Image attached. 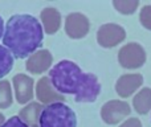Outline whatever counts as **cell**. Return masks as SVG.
I'll return each mask as SVG.
<instances>
[{
  "mask_svg": "<svg viewBox=\"0 0 151 127\" xmlns=\"http://www.w3.org/2000/svg\"><path fill=\"white\" fill-rule=\"evenodd\" d=\"M147 60L146 50L138 42H129L118 52V62L125 69H139Z\"/></svg>",
  "mask_w": 151,
  "mask_h": 127,
  "instance_id": "277c9868",
  "label": "cell"
},
{
  "mask_svg": "<svg viewBox=\"0 0 151 127\" xmlns=\"http://www.w3.org/2000/svg\"><path fill=\"white\" fill-rule=\"evenodd\" d=\"M143 85V77L139 73H130L123 74L115 82V91L121 98L131 97L141 86Z\"/></svg>",
  "mask_w": 151,
  "mask_h": 127,
  "instance_id": "ba28073f",
  "label": "cell"
},
{
  "mask_svg": "<svg viewBox=\"0 0 151 127\" xmlns=\"http://www.w3.org/2000/svg\"><path fill=\"white\" fill-rule=\"evenodd\" d=\"M13 62H15V58H13L12 53L5 47L0 45V78L7 75L12 70Z\"/></svg>",
  "mask_w": 151,
  "mask_h": 127,
  "instance_id": "9a60e30c",
  "label": "cell"
},
{
  "mask_svg": "<svg viewBox=\"0 0 151 127\" xmlns=\"http://www.w3.org/2000/svg\"><path fill=\"white\" fill-rule=\"evenodd\" d=\"M53 62V56L48 49H41L35 52L28 58L25 64V67L31 74H41L47 72Z\"/></svg>",
  "mask_w": 151,
  "mask_h": 127,
  "instance_id": "8fae6325",
  "label": "cell"
},
{
  "mask_svg": "<svg viewBox=\"0 0 151 127\" xmlns=\"http://www.w3.org/2000/svg\"><path fill=\"white\" fill-rule=\"evenodd\" d=\"M139 23L147 31H151V5H143L139 12Z\"/></svg>",
  "mask_w": 151,
  "mask_h": 127,
  "instance_id": "ac0fdd59",
  "label": "cell"
},
{
  "mask_svg": "<svg viewBox=\"0 0 151 127\" xmlns=\"http://www.w3.org/2000/svg\"><path fill=\"white\" fill-rule=\"evenodd\" d=\"M90 21L83 13L73 12L69 13L65 19V32L70 39L80 40L89 33Z\"/></svg>",
  "mask_w": 151,
  "mask_h": 127,
  "instance_id": "52a82bcc",
  "label": "cell"
},
{
  "mask_svg": "<svg viewBox=\"0 0 151 127\" xmlns=\"http://www.w3.org/2000/svg\"><path fill=\"white\" fill-rule=\"evenodd\" d=\"M40 127H77L76 113L63 102L50 103L42 109L39 118Z\"/></svg>",
  "mask_w": 151,
  "mask_h": 127,
  "instance_id": "3957f363",
  "label": "cell"
},
{
  "mask_svg": "<svg viewBox=\"0 0 151 127\" xmlns=\"http://www.w3.org/2000/svg\"><path fill=\"white\" fill-rule=\"evenodd\" d=\"M49 78L60 94H73L76 102L91 103L101 93V83L96 74L83 73L76 62L63 60L50 69Z\"/></svg>",
  "mask_w": 151,
  "mask_h": 127,
  "instance_id": "6da1fadb",
  "label": "cell"
},
{
  "mask_svg": "<svg viewBox=\"0 0 151 127\" xmlns=\"http://www.w3.org/2000/svg\"><path fill=\"white\" fill-rule=\"evenodd\" d=\"M42 111V107L39 102H31L28 106H25L24 109L20 110V119L23 122H25L27 125H32V123H37V119L40 118V114Z\"/></svg>",
  "mask_w": 151,
  "mask_h": 127,
  "instance_id": "5bb4252c",
  "label": "cell"
},
{
  "mask_svg": "<svg viewBox=\"0 0 151 127\" xmlns=\"http://www.w3.org/2000/svg\"><path fill=\"white\" fill-rule=\"evenodd\" d=\"M42 29L48 34H55L61 27V15L56 8H44L40 13Z\"/></svg>",
  "mask_w": 151,
  "mask_h": 127,
  "instance_id": "7c38bea8",
  "label": "cell"
},
{
  "mask_svg": "<svg viewBox=\"0 0 151 127\" xmlns=\"http://www.w3.org/2000/svg\"><path fill=\"white\" fill-rule=\"evenodd\" d=\"M36 97L41 103L50 105L57 103V102H64L65 97L60 94L52 85V81L49 77H41L37 81L36 85Z\"/></svg>",
  "mask_w": 151,
  "mask_h": 127,
  "instance_id": "30bf717a",
  "label": "cell"
},
{
  "mask_svg": "<svg viewBox=\"0 0 151 127\" xmlns=\"http://www.w3.org/2000/svg\"><path fill=\"white\" fill-rule=\"evenodd\" d=\"M12 85L15 88L16 99L20 105H25L33 98L35 81L27 74H16L12 78Z\"/></svg>",
  "mask_w": 151,
  "mask_h": 127,
  "instance_id": "9c48e42d",
  "label": "cell"
},
{
  "mask_svg": "<svg viewBox=\"0 0 151 127\" xmlns=\"http://www.w3.org/2000/svg\"><path fill=\"white\" fill-rule=\"evenodd\" d=\"M133 107L139 115H146L151 111V89L143 88L134 95Z\"/></svg>",
  "mask_w": 151,
  "mask_h": 127,
  "instance_id": "4fadbf2b",
  "label": "cell"
},
{
  "mask_svg": "<svg viewBox=\"0 0 151 127\" xmlns=\"http://www.w3.org/2000/svg\"><path fill=\"white\" fill-rule=\"evenodd\" d=\"M119 127H143V126H142L141 121L138 118H129Z\"/></svg>",
  "mask_w": 151,
  "mask_h": 127,
  "instance_id": "ffe728a7",
  "label": "cell"
},
{
  "mask_svg": "<svg viewBox=\"0 0 151 127\" xmlns=\"http://www.w3.org/2000/svg\"><path fill=\"white\" fill-rule=\"evenodd\" d=\"M130 113V105L121 99H111L101 107V118L106 125H118L122 119L129 117Z\"/></svg>",
  "mask_w": 151,
  "mask_h": 127,
  "instance_id": "5b68a950",
  "label": "cell"
},
{
  "mask_svg": "<svg viewBox=\"0 0 151 127\" xmlns=\"http://www.w3.org/2000/svg\"><path fill=\"white\" fill-rule=\"evenodd\" d=\"M1 127H29V126L27 125L25 122H23V121L20 119V117L17 115V117L9 118V119H8Z\"/></svg>",
  "mask_w": 151,
  "mask_h": 127,
  "instance_id": "d6986e66",
  "label": "cell"
},
{
  "mask_svg": "<svg viewBox=\"0 0 151 127\" xmlns=\"http://www.w3.org/2000/svg\"><path fill=\"white\" fill-rule=\"evenodd\" d=\"M4 20L1 19V16H0V39H1L3 36H4Z\"/></svg>",
  "mask_w": 151,
  "mask_h": 127,
  "instance_id": "44dd1931",
  "label": "cell"
},
{
  "mask_svg": "<svg viewBox=\"0 0 151 127\" xmlns=\"http://www.w3.org/2000/svg\"><path fill=\"white\" fill-rule=\"evenodd\" d=\"M13 97L9 81H0V109H8L12 106Z\"/></svg>",
  "mask_w": 151,
  "mask_h": 127,
  "instance_id": "2e32d148",
  "label": "cell"
},
{
  "mask_svg": "<svg viewBox=\"0 0 151 127\" xmlns=\"http://www.w3.org/2000/svg\"><path fill=\"white\" fill-rule=\"evenodd\" d=\"M126 39V31L123 27L114 23H107L99 27L97 31V42L102 48H114Z\"/></svg>",
  "mask_w": 151,
  "mask_h": 127,
  "instance_id": "8992f818",
  "label": "cell"
},
{
  "mask_svg": "<svg viewBox=\"0 0 151 127\" xmlns=\"http://www.w3.org/2000/svg\"><path fill=\"white\" fill-rule=\"evenodd\" d=\"M4 123H5V117L1 114V113H0V127L4 125Z\"/></svg>",
  "mask_w": 151,
  "mask_h": 127,
  "instance_id": "7402d4cb",
  "label": "cell"
},
{
  "mask_svg": "<svg viewBox=\"0 0 151 127\" xmlns=\"http://www.w3.org/2000/svg\"><path fill=\"white\" fill-rule=\"evenodd\" d=\"M44 29L41 23L31 15H13L7 21L3 36L4 47L13 58L31 57L42 45Z\"/></svg>",
  "mask_w": 151,
  "mask_h": 127,
  "instance_id": "7a4b0ae2",
  "label": "cell"
},
{
  "mask_svg": "<svg viewBox=\"0 0 151 127\" xmlns=\"http://www.w3.org/2000/svg\"><path fill=\"white\" fill-rule=\"evenodd\" d=\"M113 7L122 15H133L139 7L138 0H113Z\"/></svg>",
  "mask_w": 151,
  "mask_h": 127,
  "instance_id": "e0dca14e",
  "label": "cell"
}]
</instances>
